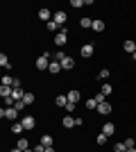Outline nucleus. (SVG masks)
Masks as SVG:
<instances>
[{"label": "nucleus", "instance_id": "1", "mask_svg": "<svg viewBox=\"0 0 136 152\" xmlns=\"http://www.w3.org/2000/svg\"><path fill=\"white\" fill-rule=\"evenodd\" d=\"M66 41H68V30H66V27H61V30L55 34V43L61 48V45H66Z\"/></svg>", "mask_w": 136, "mask_h": 152}, {"label": "nucleus", "instance_id": "2", "mask_svg": "<svg viewBox=\"0 0 136 152\" xmlns=\"http://www.w3.org/2000/svg\"><path fill=\"white\" fill-rule=\"evenodd\" d=\"M0 116H2V118H7V121H14V118H16V116H18V111H16V109L14 107H2L0 109Z\"/></svg>", "mask_w": 136, "mask_h": 152}, {"label": "nucleus", "instance_id": "3", "mask_svg": "<svg viewBox=\"0 0 136 152\" xmlns=\"http://www.w3.org/2000/svg\"><path fill=\"white\" fill-rule=\"evenodd\" d=\"M52 20H55V23H57V25L61 27V25H64V23H66V20H68V14L59 9V12H55V14H52Z\"/></svg>", "mask_w": 136, "mask_h": 152}, {"label": "nucleus", "instance_id": "4", "mask_svg": "<svg viewBox=\"0 0 136 152\" xmlns=\"http://www.w3.org/2000/svg\"><path fill=\"white\" fill-rule=\"evenodd\" d=\"M48 57H50V55H43V57L36 59V68H39V70H48V68H50V61H48Z\"/></svg>", "mask_w": 136, "mask_h": 152}, {"label": "nucleus", "instance_id": "5", "mask_svg": "<svg viewBox=\"0 0 136 152\" xmlns=\"http://www.w3.org/2000/svg\"><path fill=\"white\" fill-rule=\"evenodd\" d=\"M95 111H97L100 116H107V114H111V104H109L107 100H104V102H100V104H97V109H95Z\"/></svg>", "mask_w": 136, "mask_h": 152}, {"label": "nucleus", "instance_id": "6", "mask_svg": "<svg viewBox=\"0 0 136 152\" xmlns=\"http://www.w3.org/2000/svg\"><path fill=\"white\" fill-rule=\"evenodd\" d=\"M79 52H82V57H86V59H89V57H93V52H95V48H93V43H84Z\"/></svg>", "mask_w": 136, "mask_h": 152}, {"label": "nucleus", "instance_id": "7", "mask_svg": "<svg viewBox=\"0 0 136 152\" xmlns=\"http://www.w3.org/2000/svg\"><path fill=\"white\" fill-rule=\"evenodd\" d=\"M23 127L25 129H34V125H36V121H34V116H23Z\"/></svg>", "mask_w": 136, "mask_h": 152}, {"label": "nucleus", "instance_id": "8", "mask_svg": "<svg viewBox=\"0 0 136 152\" xmlns=\"http://www.w3.org/2000/svg\"><path fill=\"white\" fill-rule=\"evenodd\" d=\"M39 18H41V20H45V23H50V20H52V14H50V9L41 7V9H39Z\"/></svg>", "mask_w": 136, "mask_h": 152}, {"label": "nucleus", "instance_id": "9", "mask_svg": "<svg viewBox=\"0 0 136 152\" xmlns=\"http://www.w3.org/2000/svg\"><path fill=\"white\" fill-rule=\"evenodd\" d=\"M61 123H64V127H75V125H77V118H75L73 114H68V116H64V121H61Z\"/></svg>", "mask_w": 136, "mask_h": 152}, {"label": "nucleus", "instance_id": "10", "mask_svg": "<svg viewBox=\"0 0 136 152\" xmlns=\"http://www.w3.org/2000/svg\"><path fill=\"white\" fill-rule=\"evenodd\" d=\"M123 50L129 52V55H134V52H136V41H125V43H123Z\"/></svg>", "mask_w": 136, "mask_h": 152}, {"label": "nucleus", "instance_id": "11", "mask_svg": "<svg viewBox=\"0 0 136 152\" xmlns=\"http://www.w3.org/2000/svg\"><path fill=\"white\" fill-rule=\"evenodd\" d=\"M116 132V125L113 123H104L102 125V134H107V136H111V134Z\"/></svg>", "mask_w": 136, "mask_h": 152}, {"label": "nucleus", "instance_id": "12", "mask_svg": "<svg viewBox=\"0 0 136 152\" xmlns=\"http://www.w3.org/2000/svg\"><path fill=\"white\" fill-rule=\"evenodd\" d=\"M61 68H64V70H71V68H75V59H73V57H66L64 61H61Z\"/></svg>", "mask_w": 136, "mask_h": 152}, {"label": "nucleus", "instance_id": "13", "mask_svg": "<svg viewBox=\"0 0 136 152\" xmlns=\"http://www.w3.org/2000/svg\"><path fill=\"white\" fill-rule=\"evenodd\" d=\"M55 104L66 109V104H68V95H57V98H55Z\"/></svg>", "mask_w": 136, "mask_h": 152}, {"label": "nucleus", "instance_id": "14", "mask_svg": "<svg viewBox=\"0 0 136 152\" xmlns=\"http://www.w3.org/2000/svg\"><path fill=\"white\" fill-rule=\"evenodd\" d=\"M68 102H75V104L79 102V91H77V89L68 91Z\"/></svg>", "mask_w": 136, "mask_h": 152}, {"label": "nucleus", "instance_id": "15", "mask_svg": "<svg viewBox=\"0 0 136 152\" xmlns=\"http://www.w3.org/2000/svg\"><path fill=\"white\" fill-rule=\"evenodd\" d=\"M48 70H50L52 75H57L59 70H61V64H59V61H50V68H48Z\"/></svg>", "mask_w": 136, "mask_h": 152}, {"label": "nucleus", "instance_id": "16", "mask_svg": "<svg viewBox=\"0 0 136 152\" xmlns=\"http://www.w3.org/2000/svg\"><path fill=\"white\" fill-rule=\"evenodd\" d=\"M0 66H2V68H9V66H12V61H9V59H7V55H5V52H2V55H0Z\"/></svg>", "mask_w": 136, "mask_h": 152}, {"label": "nucleus", "instance_id": "17", "mask_svg": "<svg viewBox=\"0 0 136 152\" xmlns=\"http://www.w3.org/2000/svg\"><path fill=\"white\" fill-rule=\"evenodd\" d=\"M12 86H0V95H2V98H12Z\"/></svg>", "mask_w": 136, "mask_h": 152}, {"label": "nucleus", "instance_id": "18", "mask_svg": "<svg viewBox=\"0 0 136 152\" xmlns=\"http://www.w3.org/2000/svg\"><path fill=\"white\" fill-rule=\"evenodd\" d=\"M93 30H95V32H102L104 30V20L95 18V20H93Z\"/></svg>", "mask_w": 136, "mask_h": 152}, {"label": "nucleus", "instance_id": "19", "mask_svg": "<svg viewBox=\"0 0 136 152\" xmlns=\"http://www.w3.org/2000/svg\"><path fill=\"white\" fill-rule=\"evenodd\" d=\"M100 93H102V95H111V93H113V86H111V84H102Z\"/></svg>", "mask_w": 136, "mask_h": 152}, {"label": "nucleus", "instance_id": "20", "mask_svg": "<svg viewBox=\"0 0 136 152\" xmlns=\"http://www.w3.org/2000/svg\"><path fill=\"white\" fill-rule=\"evenodd\" d=\"M79 27H93V20H91L89 16H84V18L79 20Z\"/></svg>", "mask_w": 136, "mask_h": 152}, {"label": "nucleus", "instance_id": "21", "mask_svg": "<svg viewBox=\"0 0 136 152\" xmlns=\"http://www.w3.org/2000/svg\"><path fill=\"white\" fill-rule=\"evenodd\" d=\"M25 107H27V104H25V102H23V100H16V102H14V109H16L18 114H20V111H23V109H25Z\"/></svg>", "mask_w": 136, "mask_h": 152}, {"label": "nucleus", "instance_id": "22", "mask_svg": "<svg viewBox=\"0 0 136 152\" xmlns=\"http://www.w3.org/2000/svg\"><path fill=\"white\" fill-rule=\"evenodd\" d=\"M41 145L50 148V145H52V136H48V134H45V136H41Z\"/></svg>", "mask_w": 136, "mask_h": 152}, {"label": "nucleus", "instance_id": "23", "mask_svg": "<svg viewBox=\"0 0 136 152\" xmlns=\"http://www.w3.org/2000/svg\"><path fill=\"white\" fill-rule=\"evenodd\" d=\"M23 129H25V127H23V123H14V125H12V132H14V134H20Z\"/></svg>", "mask_w": 136, "mask_h": 152}, {"label": "nucleus", "instance_id": "24", "mask_svg": "<svg viewBox=\"0 0 136 152\" xmlns=\"http://www.w3.org/2000/svg\"><path fill=\"white\" fill-rule=\"evenodd\" d=\"M107 139H109V136H107V134H97V139H95V143H97V145H104V143H107Z\"/></svg>", "mask_w": 136, "mask_h": 152}, {"label": "nucleus", "instance_id": "25", "mask_svg": "<svg viewBox=\"0 0 136 152\" xmlns=\"http://www.w3.org/2000/svg\"><path fill=\"white\" fill-rule=\"evenodd\" d=\"M45 27H48L50 32H57V30H61V27H59L57 23H55V20H50V23H45Z\"/></svg>", "mask_w": 136, "mask_h": 152}, {"label": "nucleus", "instance_id": "26", "mask_svg": "<svg viewBox=\"0 0 136 152\" xmlns=\"http://www.w3.org/2000/svg\"><path fill=\"white\" fill-rule=\"evenodd\" d=\"M23 102H25V104H32L34 102V93H25L23 95Z\"/></svg>", "mask_w": 136, "mask_h": 152}, {"label": "nucleus", "instance_id": "27", "mask_svg": "<svg viewBox=\"0 0 136 152\" xmlns=\"http://www.w3.org/2000/svg\"><path fill=\"white\" fill-rule=\"evenodd\" d=\"M16 148H18V150H27V148H30L27 145V139H18V145Z\"/></svg>", "mask_w": 136, "mask_h": 152}, {"label": "nucleus", "instance_id": "28", "mask_svg": "<svg viewBox=\"0 0 136 152\" xmlns=\"http://www.w3.org/2000/svg\"><path fill=\"white\" fill-rule=\"evenodd\" d=\"M66 57H68V55H64L61 50H57V55H55V61H59V64H61V61H64Z\"/></svg>", "mask_w": 136, "mask_h": 152}, {"label": "nucleus", "instance_id": "29", "mask_svg": "<svg viewBox=\"0 0 136 152\" xmlns=\"http://www.w3.org/2000/svg\"><path fill=\"white\" fill-rule=\"evenodd\" d=\"M12 84H14V77H9V75L2 77V86H12Z\"/></svg>", "mask_w": 136, "mask_h": 152}, {"label": "nucleus", "instance_id": "30", "mask_svg": "<svg viewBox=\"0 0 136 152\" xmlns=\"http://www.w3.org/2000/svg\"><path fill=\"white\" fill-rule=\"evenodd\" d=\"M84 5H86V0H71V7H77V9Z\"/></svg>", "mask_w": 136, "mask_h": 152}, {"label": "nucleus", "instance_id": "31", "mask_svg": "<svg viewBox=\"0 0 136 152\" xmlns=\"http://www.w3.org/2000/svg\"><path fill=\"white\" fill-rule=\"evenodd\" d=\"M113 152H127V148H125V143H116V148H113Z\"/></svg>", "mask_w": 136, "mask_h": 152}, {"label": "nucleus", "instance_id": "32", "mask_svg": "<svg viewBox=\"0 0 136 152\" xmlns=\"http://www.w3.org/2000/svg\"><path fill=\"white\" fill-rule=\"evenodd\" d=\"M75 107H77L75 102H68V104H66V111H68V114H73V111H75Z\"/></svg>", "mask_w": 136, "mask_h": 152}, {"label": "nucleus", "instance_id": "33", "mask_svg": "<svg viewBox=\"0 0 136 152\" xmlns=\"http://www.w3.org/2000/svg\"><path fill=\"white\" fill-rule=\"evenodd\" d=\"M123 143H125V148H127V150H129V148H134V139H125Z\"/></svg>", "mask_w": 136, "mask_h": 152}, {"label": "nucleus", "instance_id": "34", "mask_svg": "<svg viewBox=\"0 0 136 152\" xmlns=\"http://www.w3.org/2000/svg\"><path fill=\"white\" fill-rule=\"evenodd\" d=\"M107 77H109V70L102 68V70H100V80H107Z\"/></svg>", "mask_w": 136, "mask_h": 152}, {"label": "nucleus", "instance_id": "35", "mask_svg": "<svg viewBox=\"0 0 136 152\" xmlns=\"http://www.w3.org/2000/svg\"><path fill=\"white\" fill-rule=\"evenodd\" d=\"M34 152H45V145H41V143H39V145L34 148Z\"/></svg>", "mask_w": 136, "mask_h": 152}, {"label": "nucleus", "instance_id": "36", "mask_svg": "<svg viewBox=\"0 0 136 152\" xmlns=\"http://www.w3.org/2000/svg\"><path fill=\"white\" fill-rule=\"evenodd\" d=\"M45 152H57V150H55V148L50 145V148H45Z\"/></svg>", "mask_w": 136, "mask_h": 152}, {"label": "nucleus", "instance_id": "37", "mask_svg": "<svg viewBox=\"0 0 136 152\" xmlns=\"http://www.w3.org/2000/svg\"><path fill=\"white\" fill-rule=\"evenodd\" d=\"M12 152H23V150H18V148H14V150H12Z\"/></svg>", "mask_w": 136, "mask_h": 152}, {"label": "nucleus", "instance_id": "38", "mask_svg": "<svg viewBox=\"0 0 136 152\" xmlns=\"http://www.w3.org/2000/svg\"><path fill=\"white\" fill-rule=\"evenodd\" d=\"M127 152H136V148H129V150H127Z\"/></svg>", "mask_w": 136, "mask_h": 152}, {"label": "nucleus", "instance_id": "39", "mask_svg": "<svg viewBox=\"0 0 136 152\" xmlns=\"http://www.w3.org/2000/svg\"><path fill=\"white\" fill-rule=\"evenodd\" d=\"M23 152H34V150H30V148H27V150H23Z\"/></svg>", "mask_w": 136, "mask_h": 152}, {"label": "nucleus", "instance_id": "40", "mask_svg": "<svg viewBox=\"0 0 136 152\" xmlns=\"http://www.w3.org/2000/svg\"><path fill=\"white\" fill-rule=\"evenodd\" d=\"M132 59H136V52H134V55H132Z\"/></svg>", "mask_w": 136, "mask_h": 152}]
</instances>
